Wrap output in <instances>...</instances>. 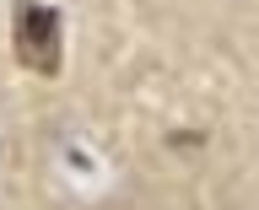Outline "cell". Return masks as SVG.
<instances>
[{
    "label": "cell",
    "instance_id": "cell-1",
    "mask_svg": "<svg viewBox=\"0 0 259 210\" xmlns=\"http://www.w3.org/2000/svg\"><path fill=\"white\" fill-rule=\"evenodd\" d=\"M16 60L32 76H60V11L44 0H16Z\"/></svg>",
    "mask_w": 259,
    "mask_h": 210
}]
</instances>
